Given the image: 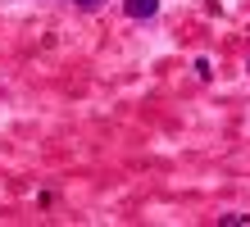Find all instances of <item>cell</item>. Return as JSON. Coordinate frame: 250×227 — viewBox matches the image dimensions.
<instances>
[{
    "label": "cell",
    "instance_id": "cell-2",
    "mask_svg": "<svg viewBox=\"0 0 250 227\" xmlns=\"http://www.w3.org/2000/svg\"><path fill=\"white\" fill-rule=\"evenodd\" d=\"M78 5H96V0H78Z\"/></svg>",
    "mask_w": 250,
    "mask_h": 227
},
{
    "label": "cell",
    "instance_id": "cell-1",
    "mask_svg": "<svg viewBox=\"0 0 250 227\" xmlns=\"http://www.w3.org/2000/svg\"><path fill=\"white\" fill-rule=\"evenodd\" d=\"M123 9L132 14V19H150V14L159 9V0H123Z\"/></svg>",
    "mask_w": 250,
    "mask_h": 227
}]
</instances>
